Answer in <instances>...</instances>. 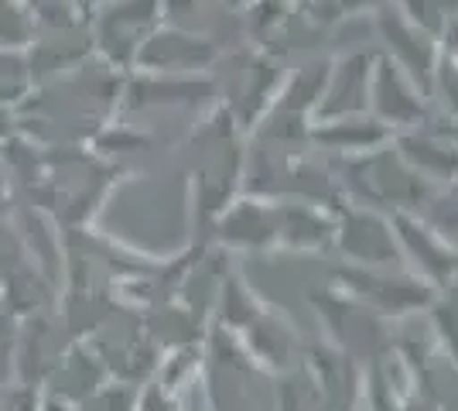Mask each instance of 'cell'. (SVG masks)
<instances>
[{"mask_svg":"<svg viewBox=\"0 0 458 411\" xmlns=\"http://www.w3.org/2000/svg\"><path fill=\"white\" fill-rule=\"evenodd\" d=\"M38 39L35 14L28 4H0V52H28Z\"/></svg>","mask_w":458,"mask_h":411,"instance_id":"1","label":"cell"},{"mask_svg":"<svg viewBox=\"0 0 458 411\" xmlns=\"http://www.w3.org/2000/svg\"><path fill=\"white\" fill-rule=\"evenodd\" d=\"M4 193H7V178H4V172H0V199H4Z\"/></svg>","mask_w":458,"mask_h":411,"instance_id":"2","label":"cell"}]
</instances>
